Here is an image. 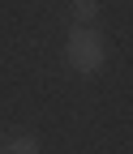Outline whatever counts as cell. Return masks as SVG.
Masks as SVG:
<instances>
[{
	"instance_id": "obj_1",
	"label": "cell",
	"mask_w": 133,
	"mask_h": 154,
	"mask_svg": "<svg viewBox=\"0 0 133 154\" xmlns=\"http://www.w3.org/2000/svg\"><path fill=\"white\" fill-rule=\"evenodd\" d=\"M65 60L73 73H99L107 64V38L94 30V26H78V30H69L65 38Z\"/></svg>"
},
{
	"instance_id": "obj_2",
	"label": "cell",
	"mask_w": 133,
	"mask_h": 154,
	"mask_svg": "<svg viewBox=\"0 0 133 154\" xmlns=\"http://www.w3.org/2000/svg\"><path fill=\"white\" fill-rule=\"evenodd\" d=\"M69 13L78 26H90L94 17H99V0H69Z\"/></svg>"
},
{
	"instance_id": "obj_3",
	"label": "cell",
	"mask_w": 133,
	"mask_h": 154,
	"mask_svg": "<svg viewBox=\"0 0 133 154\" xmlns=\"http://www.w3.org/2000/svg\"><path fill=\"white\" fill-rule=\"evenodd\" d=\"M5 154H43V150H39V141H34V137H13Z\"/></svg>"
},
{
	"instance_id": "obj_4",
	"label": "cell",
	"mask_w": 133,
	"mask_h": 154,
	"mask_svg": "<svg viewBox=\"0 0 133 154\" xmlns=\"http://www.w3.org/2000/svg\"><path fill=\"white\" fill-rule=\"evenodd\" d=\"M0 154H5V150H0Z\"/></svg>"
}]
</instances>
